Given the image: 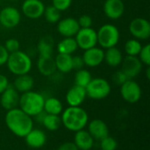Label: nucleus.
<instances>
[{
  "instance_id": "nucleus-1",
  "label": "nucleus",
  "mask_w": 150,
  "mask_h": 150,
  "mask_svg": "<svg viewBox=\"0 0 150 150\" xmlns=\"http://www.w3.org/2000/svg\"><path fill=\"white\" fill-rule=\"evenodd\" d=\"M4 120L8 129L18 137H25L33 128L32 117L18 107L7 111Z\"/></svg>"
},
{
  "instance_id": "nucleus-2",
  "label": "nucleus",
  "mask_w": 150,
  "mask_h": 150,
  "mask_svg": "<svg viewBox=\"0 0 150 150\" xmlns=\"http://www.w3.org/2000/svg\"><path fill=\"white\" fill-rule=\"evenodd\" d=\"M61 120L68 130L77 132L87 126L89 117L86 111L80 106H69L62 111Z\"/></svg>"
},
{
  "instance_id": "nucleus-3",
  "label": "nucleus",
  "mask_w": 150,
  "mask_h": 150,
  "mask_svg": "<svg viewBox=\"0 0 150 150\" xmlns=\"http://www.w3.org/2000/svg\"><path fill=\"white\" fill-rule=\"evenodd\" d=\"M45 98L44 96L35 91H27L22 93L19 96L18 106L24 112L31 117H34L37 114L43 111Z\"/></svg>"
},
{
  "instance_id": "nucleus-4",
  "label": "nucleus",
  "mask_w": 150,
  "mask_h": 150,
  "mask_svg": "<svg viewBox=\"0 0 150 150\" xmlns=\"http://www.w3.org/2000/svg\"><path fill=\"white\" fill-rule=\"evenodd\" d=\"M6 65L9 71L16 76L29 73L33 65L30 56L19 50L9 55Z\"/></svg>"
},
{
  "instance_id": "nucleus-5",
  "label": "nucleus",
  "mask_w": 150,
  "mask_h": 150,
  "mask_svg": "<svg viewBox=\"0 0 150 150\" xmlns=\"http://www.w3.org/2000/svg\"><path fill=\"white\" fill-rule=\"evenodd\" d=\"M98 44L102 49H109L115 47L120 41V31L119 28L112 24L103 25L97 32Z\"/></svg>"
},
{
  "instance_id": "nucleus-6",
  "label": "nucleus",
  "mask_w": 150,
  "mask_h": 150,
  "mask_svg": "<svg viewBox=\"0 0 150 150\" xmlns=\"http://www.w3.org/2000/svg\"><path fill=\"white\" fill-rule=\"evenodd\" d=\"M111 85L104 78L92 79L85 88L86 95L93 100H102L106 98L111 93Z\"/></svg>"
},
{
  "instance_id": "nucleus-7",
  "label": "nucleus",
  "mask_w": 150,
  "mask_h": 150,
  "mask_svg": "<svg viewBox=\"0 0 150 150\" xmlns=\"http://www.w3.org/2000/svg\"><path fill=\"white\" fill-rule=\"evenodd\" d=\"M120 95L127 103H135L142 97L141 86L133 79H129L120 86Z\"/></svg>"
},
{
  "instance_id": "nucleus-8",
  "label": "nucleus",
  "mask_w": 150,
  "mask_h": 150,
  "mask_svg": "<svg viewBox=\"0 0 150 150\" xmlns=\"http://www.w3.org/2000/svg\"><path fill=\"white\" fill-rule=\"evenodd\" d=\"M78 48L85 50L90 48L95 47L98 44L97 31L92 27L80 28L75 35Z\"/></svg>"
},
{
  "instance_id": "nucleus-9",
  "label": "nucleus",
  "mask_w": 150,
  "mask_h": 150,
  "mask_svg": "<svg viewBox=\"0 0 150 150\" xmlns=\"http://www.w3.org/2000/svg\"><path fill=\"white\" fill-rule=\"evenodd\" d=\"M131 34L137 40H148L150 37V23L144 18H135L129 25Z\"/></svg>"
},
{
  "instance_id": "nucleus-10",
  "label": "nucleus",
  "mask_w": 150,
  "mask_h": 150,
  "mask_svg": "<svg viewBox=\"0 0 150 150\" xmlns=\"http://www.w3.org/2000/svg\"><path fill=\"white\" fill-rule=\"evenodd\" d=\"M21 20L20 11L13 6H6L0 11V25L5 28L17 27Z\"/></svg>"
},
{
  "instance_id": "nucleus-11",
  "label": "nucleus",
  "mask_w": 150,
  "mask_h": 150,
  "mask_svg": "<svg viewBox=\"0 0 150 150\" xmlns=\"http://www.w3.org/2000/svg\"><path fill=\"white\" fill-rule=\"evenodd\" d=\"M23 14L31 19H37L43 16L45 5L41 0H25L21 5Z\"/></svg>"
},
{
  "instance_id": "nucleus-12",
  "label": "nucleus",
  "mask_w": 150,
  "mask_h": 150,
  "mask_svg": "<svg viewBox=\"0 0 150 150\" xmlns=\"http://www.w3.org/2000/svg\"><path fill=\"white\" fill-rule=\"evenodd\" d=\"M122 71L128 77V79H134L137 77L142 70V63L137 57L127 56L122 60Z\"/></svg>"
},
{
  "instance_id": "nucleus-13",
  "label": "nucleus",
  "mask_w": 150,
  "mask_h": 150,
  "mask_svg": "<svg viewBox=\"0 0 150 150\" xmlns=\"http://www.w3.org/2000/svg\"><path fill=\"white\" fill-rule=\"evenodd\" d=\"M0 95V104L4 110L10 111L18 106L20 95L12 85H9V87Z\"/></svg>"
},
{
  "instance_id": "nucleus-14",
  "label": "nucleus",
  "mask_w": 150,
  "mask_h": 150,
  "mask_svg": "<svg viewBox=\"0 0 150 150\" xmlns=\"http://www.w3.org/2000/svg\"><path fill=\"white\" fill-rule=\"evenodd\" d=\"M82 57L84 62V65L88 67H97L104 62L105 51L103 49L95 46L85 50Z\"/></svg>"
},
{
  "instance_id": "nucleus-15",
  "label": "nucleus",
  "mask_w": 150,
  "mask_h": 150,
  "mask_svg": "<svg viewBox=\"0 0 150 150\" xmlns=\"http://www.w3.org/2000/svg\"><path fill=\"white\" fill-rule=\"evenodd\" d=\"M125 11V4L122 0H105L104 4L105 15L112 20L121 18Z\"/></svg>"
},
{
  "instance_id": "nucleus-16",
  "label": "nucleus",
  "mask_w": 150,
  "mask_h": 150,
  "mask_svg": "<svg viewBox=\"0 0 150 150\" xmlns=\"http://www.w3.org/2000/svg\"><path fill=\"white\" fill-rule=\"evenodd\" d=\"M80 29L77 19L65 18L57 22V31L63 37H74Z\"/></svg>"
},
{
  "instance_id": "nucleus-17",
  "label": "nucleus",
  "mask_w": 150,
  "mask_h": 150,
  "mask_svg": "<svg viewBox=\"0 0 150 150\" xmlns=\"http://www.w3.org/2000/svg\"><path fill=\"white\" fill-rule=\"evenodd\" d=\"M86 97L85 88L75 85L68 90L66 94V102L69 106H80Z\"/></svg>"
},
{
  "instance_id": "nucleus-18",
  "label": "nucleus",
  "mask_w": 150,
  "mask_h": 150,
  "mask_svg": "<svg viewBox=\"0 0 150 150\" xmlns=\"http://www.w3.org/2000/svg\"><path fill=\"white\" fill-rule=\"evenodd\" d=\"M88 132L96 141H101L109 135V129L105 121L101 119H93L88 125Z\"/></svg>"
},
{
  "instance_id": "nucleus-19",
  "label": "nucleus",
  "mask_w": 150,
  "mask_h": 150,
  "mask_svg": "<svg viewBox=\"0 0 150 150\" xmlns=\"http://www.w3.org/2000/svg\"><path fill=\"white\" fill-rule=\"evenodd\" d=\"M25 138L27 146L32 149H40L43 147L47 141V136L42 130L33 128L25 136Z\"/></svg>"
},
{
  "instance_id": "nucleus-20",
  "label": "nucleus",
  "mask_w": 150,
  "mask_h": 150,
  "mask_svg": "<svg viewBox=\"0 0 150 150\" xmlns=\"http://www.w3.org/2000/svg\"><path fill=\"white\" fill-rule=\"evenodd\" d=\"M94 141L88 131L82 129L76 132L74 143L79 150H91L94 146Z\"/></svg>"
},
{
  "instance_id": "nucleus-21",
  "label": "nucleus",
  "mask_w": 150,
  "mask_h": 150,
  "mask_svg": "<svg viewBox=\"0 0 150 150\" xmlns=\"http://www.w3.org/2000/svg\"><path fill=\"white\" fill-rule=\"evenodd\" d=\"M37 68L40 73L43 76L49 77L53 75L56 71L54 58L53 57H41L39 56L37 61Z\"/></svg>"
},
{
  "instance_id": "nucleus-22",
  "label": "nucleus",
  "mask_w": 150,
  "mask_h": 150,
  "mask_svg": "<svg viewBox=\"0 0 150 150\" xmlns=\"http://www.w3.org/2000/svg\"><path fill=\"white\" fill-rule=\"evenodd\" d=\"M12 86L18 93H25L32 90L34 86V80L28 73L18 75L14 80Z\"/></svg>"
},
{
  "instance_id": "nucleus-23",
  "label": "nucleus",
  "mask_w": 150,
  "mask_h": 150,
  "mask_svg": "<svg viewBox=\"0 0 150 150\" xmlns=\"http://www.w3.org/2000/svg\"><path fill=\"white\" fill-rule=\"evenodd\" d=\"M122 60H123L122 52L116 46L106 49V51H105L104 61L109 66H111V67H118L119 65H121Z\"/></svg>"
},
{
  "instance_id": "nucleus-24",
  "label": "nucleus",
  "mask_w": 150,
  "mask_h": 150,
  "mask_svg": "<svg viewBox=\"0 0 150 150\" xmlns=\"http://www.w3.org/2000/svg\"><path fill=\"white\" fill-rule=\"evenodd\" d=\"M54 62L56 70H58L62 73H69L73 70L71 55L58 53V55L54 58Z\"/></svg>"
},
{
  "instance_id": "nucleus-25",
  "label": "nucleus",
  "mask_w": 150,
  "mask_h": 150,
  "mask_svg": "<svg viewBox=\"0 0 150 150\" xmlns=\"http://www.w3.org/2000/svg\"><path fill=\"white\" fill-rule=\"evenodd\" d=\"M54 41L50 35H45L40 39L37 49L39 55L41 57H51L54 52Z\"/></svg>"
},
{
  "instance_id": "nucleus-26",
  "label": "nucleus",
  "mask_w": 150,
  "mask_h": 150,
  "mask_svg": "<svg viewBox=\"0 0 150 150\" xmlns=\"http://www.w3.org/2000/svg\"><path fill=\"white\" fill-rule=\"evenodd\" d=\"M58 53L72 55L78 49L76 41L74 37H64L57 43L56 46Z\"/></svg>"
},
{
  "instance_id": "nucleus-27",
  "label": "nucleus",
  "mask_w": 150,
  "mask_h": 150,
  "mask_svg": "<svg viewBox=\"0 0 150 150\" xmlns=\"http://www.w3.org/2000/svg\"><path fill=\"white\" fill-rule=\"evenodd\" d=\"M43 111L47 114L60 115L63 111V106L59 99L55 97H49L45 99Z\"/></svg>"
},
{
  "instance_id": "nucleus-28",
  "label": "nucleus",
  "mask_w": 150,
  "mask_h": 150,
  "mask_svg": "<svg viewBox=\"0 0 150 150\" xmlns=\"http://www.w3.org/2000/svg\"><path fill=\"white\" fill-rule=\"evenodd\" d=\"M42 125L45 126L46 129L48 131H56L59 129V127L62 125V120L59 115H53V114H47L45 115Z\"/></svg>"
},
{
  "instance_id": "nucleus-29",
  "label": "nucleus",
  "mask_w": 150,
  "mask_h": 150,
  "mask_svg": "<svg viewBox=\"0 0 150 150\" xmlns=\"http://www.w3.org/2000/svg\"><path fill=\"white\" fill-rule=\"evenodd\" d=\"M91 80L92 76L88 70H85L83 68L76 70V72L75 74V85L86 88Z\"/></svg>"
},
{
  "instance_id": "nucleus-30",
  "label": "nucleus",
  "mask_w": 150,
  "mask_h": 150,
  "mask_svg": "<svg viewBox=\"0 0 150 150\" xmlns=\"http://www.w3.org/2000/svg\"><path fill=\"white\" fill-rule=\"evenodd\" d=\"M142 48V43L137 39H130L126 42L125 43V51L127 56H134L137 57Z\"/></svg>"
},
{
  "instance_id": "nucleus-31",
  "label": "nucleus",
  "mask_w": 150,
  "mask_h": 150,
  "mask_svg": "<svg viewBox=\"0 0 150 150\" xmlns=\"http://www.w3.org/2000/svg\"><path fill=\"white\" fill-rule=\"evenodd\" d=\"M43 16L45 17L46 20L48 23L55 24L61 19V11H58L56 8H54L53 5H49V6L45 7Z\"/></svg>"
},
{
  "instance_id": "nucleus-32",
  "label": "nucleus",
  "mask_w": 150,
  "mask_h": 150,
  "mask_svg": "<svg viewBox=\"0 0 150 150\" xmlns=\"http://www.w3.org/2000/svg\"><path fill=\"white\" fill-rule=\"evenodd\" d=\"M100 147L102 150H116L118 143L115 139L108 135L100 141Z\"/></svg>"
},
{
  "instance_id": "nucleus-33",
  "label": "nucleus",
  "mask_w": 150,
  "mask_h": 150,
  "mask_svg": "<svg viewBox=\"0 0 150 150\" xmlns=\"http://www.w3.org/2000/svg\"><path fill=\"white\" fill-rule=\"evenodd\" d=\"M139 59L142 63V65H145L146 66L150 65V45L146 44L145 46H142L140 53H139Z\"/></svg>"
},
{
  "instance_id": "nucleus-34",
  "label": "nucleus",
  "mask_w": 150,
  "mask_h": 150,
  "mask_svg": "<svg viewBox=\"0 0 150 150\" xmlns=\"http://www.w3.org/2000/svg\"><path fill=\"white\" fill-rule=\"evenodd\" d=\"M71 4L72 0H52V5L61 12L68 10Z\"/></svg>"
},
{
  "instance_id": "nucleus-35",
  "label": "nucleus",
  "mask_w": 150,
  "mask_h": 150,
  "mask_svg": "<svg viewBox=\"0 0 150 150\" xmlns=\"http://www.w3.org/2000/svg\"><path fill=\"white\" fill-rule=\"evenodd\" d=\"M4 48L6 49V50L11 54V53H13L17 50H19L20 48V43L17 40V39H14V38H10L8 39L5 43H4Z\"/></svg>"
},
{
  "instance_id": "nucleus-36",
  "label": "nucleus",
  "mask_w": 150,
  "mask_h": 150,
  "mask_svg": "<svg viewBox=\"0 0 150 150\" xmlns=\"http://www.w3.org/2000/svg\"><path fill=\"white\" fill-rule=\"evenodd\" d=\"M112 80L113 81V83H115L116 85L118 86H121L123 83H125L128 79V77L124 73V72L122 70L120 71H118L116 72L113 73L112 77Z\"/></svg>"
},
{
  "instance_id": "nucleus-37",
  "label": "nucleus",
  "mask_w": 150,
  "mask_h": 150,
  "mask_svg": "<svg viewBox=\"0 0 150 150\" xmlns=\"http://www.w3.org/2000/svg\"><path fill=\"white\" fill-rule=\"evenodd\" d=\"M78 24L80 28H86V27H91L92 25V19L90 15L87 14H83L82 16L79 17V19H77Z\"/></svg>"
},
{
  "instance_id": "nucleus-38",
  "label": "nucleus",
  "mask_w": 150,
  "mask_h": 150,
  "mask_svg": "<svg viewBox=\"0 0 150 150\" xmlns=\"http://www.w3.org/2000/svg\"><path fill=\"white\" fill-rule=\"evenodd\" d=\"M72 64H73V69L75 70H79V69L83 68L84 62H83V57H80V56L72 57Z\"/></svg>"
},
{
  "instance_id": "nucleus-39",
  "label": "nucleus",
  "mask_w": 150,
  "mask_h": 150,
  "mask_svg": "<svg viewBox=\"0 0 150 150\" xmlns=\"http://www.w3.org/2000/svg\"><path fill=\"white\" fill-rule=\"evenodd\" d=\"M10 53L6 50L4 45H0V66H3L4 65H6L8 57Z\"/></svg>"
},
{
  "instance_id": "nucleus-40",
  "label": "nucleus",
  "mask_w": 150,
  "mask_h": 150,
  "mask_svg": "<svg viewBox=\"0 0 150 150\" xmlns=\"http://www.w3.org/2000/svg\"><path fill=\"white\" fill-rule=\"evenodd\" d=\"M9 85L10 83L8 78L4 74H0V95L9 87Z\"/></svg>"
},
{
  "instance_id": "nucleus-41",
  "label": "nucleus",
  "mask_w": 150,
  "mask_h": 150,
  "mask_svg": "<svg viewBox=\"0 0 150 150\" xmlns=\"http://www.w3.org/2000/svg\"><path fill=\"white\" fill-rule=\"evenodd\" d=\"M57 150H79L74 142H65L59 146Z\"/></svg>"
},
{
  "instance_id": "nucleus-42",
  "label": "nucleus",
  "mask_w": 150,
  "mask_h": 150,
  "mask_svg": "<svg viewBox=\"0 0 150 150\" xmlns=\"http://www.w3.org/2000/svg\"><path fill=\"white\" fill-rule=\"evenodd\" d=\"M147 70H146V73H147V78L150 79V68L149 66H147Z\"/></svg>"
},
{
  "instance_id": "nucleus-43",
  "label": "nucleus",
  "mask_w": 150,
  "mask_h": 150,
  "mask_svg": "<svg viewBox=\"0 0 150 150\" xmlns=\"http://www.w3.org/2000/svg\"><path fill=\"white\" fill-rule=\"evenodd\" d=\"M10 1H11V2H15V1H18V0H10Z\"/></svg>"
}]
</instances>
